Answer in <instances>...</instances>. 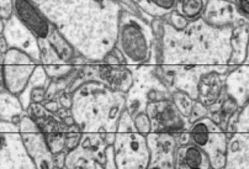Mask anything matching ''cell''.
I'll return each instance as SVG.
<instances>
[{"label":"cell","instance_id":"obj_1","mask_svg":"<svg viewBox=\"0 0 249 169\" xmlns=\"http://www.w3.org/2000/svg\"><path fill=\"white\" fill-rule=\"evenodd\" d=\"M154 37L148 22L127 13L119 11L117 41L115 47L121 52L124 64L140 66L149 61Z\"/></svg>","mask_w":249,"mask_h":169},{"label":"cell","instance_id":"obj_2","mask_svg":"<svg viewBox=\"0 0 249 169\" xmlns=\"http://www.w3.org/2000/svg\"><path fill=\"white\" fill-rule=\"evenodd\" d=\"M13 6L15 18L36 40L43 66L52 64L56 56L51 50L50 35L54 24L38 9L34 0H13Z\"/></svg>","mask_w":249,"mask_h":169},{"label":"cell","instance_id":"obj_3","mask_svg":"<svg viewBox=\"0 0 249 169\" xmlns=\"http://www.w3.org/2000/svg\"><path fill=\"white\" fill-rule=\"evenodd\" d=\"M38 67L40 62L32 58L21 48H9L3 55V74L6 92L16 96L22 95Z\"/></svg>","mask_w":249,"mask_h":169},{"label":"cell","instance_id":"obj_4","mask_svg":"<svg viewBox=\"0 0 249 169\" xmlns=\"http://www.w3.org/2000/svg\"><path fill=\"white\" fill-rule=\"evenodd\" d=\"M115 166L119 169H146L149 164V150L146 136L132 132H117L114 142Z\"/></svg>","mask_w":249,"mask_h":169},{"label":"cell","instance_id":"obj_5","mask_svg":"<svg viewBox=\"0 0 249 169\" xmlns=\"http://www.w3.org/2000/svg\"><path fill=\"white\" fill-rule=\"evenodd\" d=\"M146 113L152 121V132L179 133L190 126L188 117L183 116L175 108L172 99L149 101Z\"/></svg>","mask_w":249,"mask_h":169},{"label":"cell","instance_id":"obj_6","mask_svg":"<svg viewBox=\"0 0 249 169\" xmlns=\"http://www.w3.org/2000/svg\"><path fill=\"white\" fill-rule=\"evenodd\" d=\"M149 150L148 168H174L177 135L170 132H149L146 136Z\"/></svg>","mask_w":249,"mask_h":169},{"label":"cell","instance_id":"obj_7","mask_svg":"<svg viewBox=\"0 0 249 169\" xmlns=\"http://www.w3.org/2000/svg\"><path fill=\"white\" fill-rule=\"evenodd\" d=\"M20 137H21V142L25 151H26L27 156L30 157L31 162L34 163L35 168H53V154L51 152L50 147H48L46 135L42 132V130L20 132Z\"/></svg>","mask_w":249,"mask_h":169},{"label":"cell","instance_id":"obj_8","mask_svg":"<svg viewBox=\"0 0 249 169\" xmlns=\"http://www.w3.org/2000/svg\"><path fill=\"white\" fill-rule=\"evenodd\" d=\"M174 168L178 169H211L206 152L194 143L179 146L175 151Z\"/></svg>","mask_w":249,"mask_h":169},{"label":"cell","instance_id":"obj_9","mask_svg":"<svg viewBox=\"0 0 249 169\" xmlns=\"http://www.w3.org/2000/svg\"><path fill=\"white\" fill-rule=\"evenodd\" d=\"M248 132H236L228 136L225 168H248Z\"/></svg>","mask_w":249,"mask_h":169},{"label":"cell","instance_id":"obj_10","mask_svg":"<svg viewBox=\"0 0 249 169\" xmlns=\"http://www.w3.org/2000/svg\"><path fill=\"white\" fill-rule=\"evenodd\" d=\"M225 93L222 77L217 72H207L201 74L196 84V100L209 106L217 101Z\"/></svg>","mask_w":249,"mask_h":169},{"label":"cell","instance_id":"obj_11","mask_svg":"<svg viewBox=\"0 0 249 169\" xmlns=\"http://www.w3.org/2000/svg\"><path fill=\"white\" fill-rule=\"evenodd\" d=\"M227 74L225 84L226 94L233 98L239 108L248 104V66L241 64Z\"/></svg>","mask_w":249,"mask_h":169},{"label":"cell","instance_id":"obj_12","mask_svg":"<svg viewBox=\"0 0 249 169\" xmlns=\"http://www.w3.org/2000/svg\"><path fill=\"white\" fill-rule=\"evenodd\" d=\"M248 59V22L238 25L231 37V55L228 66H241Z\"/></svg>","mask_w":249,"mask_h":169},{"label":"cell","instance_id":"obj_13","mask_svg":"<svg viewBox=\"0 0 249 169\" xmlns=\"http://www.w3.org/2000/svg\"><path fill=\"white\" fill-rule=\"evenodd\" d=\"M146 15L163 18L177 6V0H135Z\"/></svg>","mask_w":249,"mask_h":169},{"label":"cell","instance_id":"obj_14","mask_svg":"<svg viewBox=\"0 0 249 169\" xmlns=\"http://www.w3.org/2000/svg\"><path fill=\"white\" fill-rule=\"evenodd\" d=\"M207 0H177L175 10H178L189 21H196L202 16Z\"/></svg>","mask_w":249,"mask_h":169},{"label":"cell","instance_id":"obj_15","mask_svg":"<svg viewBox=\"0 0 249 169\" xmlns=\"http://www.w3.org/2000/svg\"><path fill=\"white\" fill-rule=\"evenodd\" d=\"M172 101L174 103L175 108L179 110V113H180L183 116L189 117L191 108H193L194 100L191 99V96L189 95L188 93L184 92V90L177 89L175 92H173Z\"/></svg>","mask_w":249,"mask_h":169},{"label":"cell","instance_id":"obj_16","mask_svg":"<svg viewBox=\"0 0 249 169\" xmlns=\"http://www.w3.org/2000/svg\"><path fill=\"white\" fill-rule=\"evenodd\" d=\"M132 121L136 132L143 136H147L149 132H152V121L146 111H137V113H135L132 115Z\"/></svg>","mask_w":249,"mask_h":169},{"label":"cell","instance_id":"obj_17","mask_svg":"<svg viewBox=\"0 0 249 169\" xmlns=\"http://www.w3.org/2000/svg\"><path fill=\"white\" fill-rule=\"evenodd\" d=\"M132 131H136L135 126H133L132 115L127 108H124L117 120L116 132H132Z\"/></svg>","mask_w":249,"mask_h":169},{"label":"cell","instance_id":"obj_18","mask_svg":"<svg viewBox=\"0 0 249 169\" xmlns=\"http://www.w3.org/2000/svg\"><path fill=\"white\" fill-rule=\"evenodd\" d=\"M168 21H169L170 26L175 30L177 32H181L184 30L188 29V26L190 25V21L188 19L184 18L180 13L178 10H172L168 14Z\"/></svg>","mask_w":249,"mask_h":169},{"label":"cell","instance_id":"obj_19","mask_svg":"<svg viewBox=\"0 0 249 169\" xmlns=\"http://www.w3.org/2000/svg\"><path fill=\"white\" fill-rule=\"evenodd\" d=\"M80 140H82L80 131H68V133L64 135V150L67 153L77 150L80 146Z\"/></svg>","mask_w":249,"mask_h":169},{"label":"cell","instance_id":"obj_20","mask_svg":"<svg viewBox=\"0 0 249 169\" xmlns=\"http://www.w3.org/2000/svg\"><path fill=\"white\" fill-rule=\"evenodd\" d=\"M116 1L122 6V10L127 11V13L132 14V15L137 16V18L147 21L146 14H144L143 11H142V9L137 5V3H136L135 0H116Z\"/></svg>","mask_w":249,"mask_h":169},{"label":"cell","instance_id":"obj_21","mask_svg":"<svg viewBox=\"0 0 249 169\" xmlns=\"http://www.w3.org/2000/svg\"><path fill=\"white\" fill-rule=\"evenodd\" d=\"M206 116H209V109H207V106H205L204 104L200 103L199 100H194L190 115H189L188 117L189 122L191 124V122L196 121V120H200L202 119V117Z\"/></svg>","mask_w":249,"mask_h":169},{"label":"cell","instance_id":"obj_22","mask_svg":"<svg viewBox=\"0 0 249 169\" xmlns=\"http://www.w3.org/2000/svg\"><path fill=\"white\" fill-rule=\"evenodd\" d=\"M48 147H50L52 154L59 153L64 150V135L62 133H54V135L46 136Z\"/></svg>","mask_w":249,"mask_h":169},{"label":"cell","instance_id":"obj_23","mask_svg":"<svg viewBox=\"0 0 249 169\" xmlns=\"http://www.w3.org/2000/svg\"><path fill=\"white\" fill-rule=\"evenodd\" d=\"M18 129H19L20 132H25V131H38V130H41V127L32 117L22 116L19 125H18Z\"/></svg>","mask_w":249,"mask_h":169},{"label":"cell","instance_id":"obj_24","mask_svg":"<svg viewBox=\"0 0 249 169\" xmlns=\"http://www.w3.org/2000/svg\"><path fill=\"white\" fill-rule=\"evenodd\" d=\"M46 100V89L43 87H34L30 92V101L35 105H40Z\"/></svg>","mask_w":249,"mask_h":169},{"label":"cell","instance_id":"obj_25","mask_svg":"<svg viewBox=\"0 0 249 169\" xmlns=\"http://www.w3.org/2000/svg\"><path fill=\"white\" fill-rule=\"evenodd\" d=\"M233 1L234 9L237 14L241 16L243 20L248 21L249 18V0H232Z\"/></svg>","mask_w":249,"mask_h":169},{"label":"cell","instance_id":"obj_26","mask_svg":"<svg viewBox=\"0 0 249 169\" xmlns=\"http://www.w3.org/2000/svg\"><path fill=\"white\" fill-rule=\"evenodd\" d=\"M14 15L13 0H0V18L9 20Z\"/></svg>","mask_w":249,"mask_h":169},{"label":"cell","instance_id":"obj_27","mask_svg":"<svg viewBox=\"0 0 249 169\" xmlns=\"http://www.w3.org/2000/svg\"><path fill=\"white\" fill-rule=\"evenodd\" d=\"M58 103L61 108L67 109V110H72L73 108V95L71 93L62 92L58 94Z\"/></svg>","mask_w":249,"mask_h":169},{"label":"cell","instance_id":"obj_28","mask_svg":"<svg viewBox=\"0 0 249 169\" xmlns=\"http://www.w3.org/2000/svg\"><path fill=\"white\" fill-rule=\"evenodd\" d=\"M105 168H116L115 166V153L114 146H105Z\"/></svg>","mask_w":249,"mask_h":169},{"label":"cell","instance_id":"obj_29","mask_svg":"<svg viewBox=\"0 0 249 169\" xmlns=\"http://www.w3.org/2000/svg\"><path fill=\"white\" fill-rule=\"evenodd\" d=\"M66 152H59V153L53 154L52 162H53V168H66Z\"/></svg>","mask_w":249,"mask_h":169},{"label":"cell","instance_id":"obj_30","mask_svg":"<svg viewBox=\"0 0 249 169\" xmlns=\"http://www.w3.org/2000/svg\"><path fill=\"white\" fill-rule=\"evenodd\" d=\"M61 105H59L58 101L56 100H48L43 104V109L48 113H52V114H57V111L59 110Z\"/></svg>","mask_w":249,"mask_h":169},{"label":"cell","instance_id":"obj_31","mask_svg":"<svg viewBox=\"0 0 249 169\" xmlns=\"http://www.w3.org/2000/svg\"><path fill=\"white\" fill-rule=\"evenodd\" d=\"M177 141L179 146L190 143V133H189V130H185V131H181V132L177 133Z\"/></svg>","mask_w":249,"mask_h":169},{"label":"cell","instance_id":"obj_32","mask_svg":"<svg viewBox=\"0 0 249 169\" xmlns=\"http://www.w3.org/2000/svg\"><path fill=\"white\" fill-rule=\"evenodd\" d=\"M115 140H116V133L107 131V132L104 133V135H103V141H104V143H105L106 146L114 145Z\"/></svg>","mask_w":249,"mask_h":169},{"label":"cell","instance_id":"obj_33","mask_svg":"<svg viewBox=\"0 0 249 169\" xmlns=\"http://www.w3.org/2000/svg\"><path fill=\"white\" fill-rule=\"evenodd\" d=\"M9 48H10V46H9L8 40L5 38V36H4V35H0V55H4Z\"/></svg>","mask_w":249,"mask_h":169},{"label":"cell","instance_id":"obj_34","mask_svg":"<svg viewBox=\"0 0 249 169\" xmlns=\"http://www.w3.org/2000/svg\"><path fill=\"white\" fill-rule=\"evenodd\" d=\"M147 100L148 101H156V100H159V96H158V90L156 89H149L148 92H147Z\"/></svg>","mask_w":249,"mask_h":169},{"label":"cell","instance_id":"obj_35","mask_svg":"<svg viewBox=\"0 0 249 169\" xmlns=\"http://www.w3.org/2000/svg\"><path fill=\"white\" fill-rule=\"evenodd\" d=\"M4 31H5V20L0 18V35H4Z\"/></svg>","mask_w":249,"mask_h":169},{"label":"cell","instance_id":"obj_36","mask_svg":"<svg viewBox=\"0 0 249 169\" xmlns=\"http://www.w3.org/2000/svg\"><path fill=\"white\" fill-rule=\"evenodd\" d=\"M0 148H1V147H0Z\"/></svg>","mask_w":249,"mask_h":169}]
</instances>
